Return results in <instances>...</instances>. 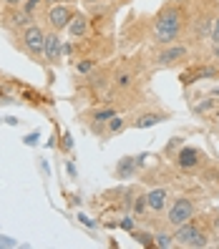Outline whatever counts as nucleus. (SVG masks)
Returning <instances> with one entry per match:
<instances>
[{"mask_svg":"<svg viewBox=\"0 0 219 249\" xmlns=\"http://www.w3.org/2000/svg\"><path fill=\"white\" fill-rule=\"evenodd\" d=\"M189 8L192 3H179V0H166L151 16L149 25V43L151 46H169L179 43L186 36V23H189Z\"/></svg>","mask_w":219,"mask_h":249,"instance_id":"f257e3e1","label":"nucleus"},{"mask_svg":"<svg viewBox=\"0 0 219 249\" xmlns=\"http://www.w3.org/2000/svg\"><path fill=\"white\" fill-rule=\"evenodd\" d=\"M217 10H219V0H192L184 40H186L194 51H197V48H204V46L209 43Z\"/></svg>","mask_w":219,"mask_h":249,"instance_id":"f03ea898","label":"nucleus"},{"mask_svg":"<svg viewBox=\"0 0 219 249\" xmlns=\"http://www.w3.org/2000/svg\"><path fill=\"white\" fill-rule=\"evenodd\" d=\"M46 33H48V28L43 25L40 20H36L28 28H23V31L8 33V36H10V46L16 48L18 53H23L25 58H31L33 63L48 68L46 66Z\"/></svg>","mask_w":219,"mask_h":249,"instance_id":"7ed1b4c3","label":"nucleus"},{"mask_svg":"<svg viewBox=\"0 0 219 249\" xmlns=\"http://www.w3.org/2000/svg\"><path fill=\"white\" fill-rule=\"evenodd\" d=\"M192 53L194 48L186 40H179L169 43V46H151V53H146V61H149L151 71H171L192 61Z\"/></svg>","mask_w":219,"mask_h":249,"instance_id":"20e7f679","label":"nucleus"},{"mask_svg":"<svg viewBox=\"0 0 219 249\" xmlns=\"http://www.w3.org/2000/svg\"><path fill=\"white\" fill-rule=\"evenodd\" d=\"M174 242H177V247H186V249H204L209 247V239H212V222H197L194 219H189V222L174 227Z\"/></svg>","mask_w":219,"mask_h":249,"instance_id":"39448f33","label":"nucleus"},{"mask_svg":"<svg viewBox=\"0 0 219 249\" xmlns=\"http://www.w3.org/2000/svg\"><path fill=\"white\" fill-rule=\"evenodd\" d=\"M111 73H113V63H109V66L98 63L91 73L81 76V91L91 93L96 98H104L106 91H109V86H111Z\"/></svg>","mask_w":219,"mask_h":249,"instance_id":"423d86ee","label":"nucleus"},{"mask_svg":"<svg viewBox=\"0 0 219 249\" xmlns=\"http://www.w3.org/2000/svg\"><path fill=\"white\" fill-rule=\"evenodd\" d=\"M76 16V8H73L71 3H55V5H48V8H43L40 13V23L48 28V31H58V33H63L71 18Z\"/></svg>","mask_w":219,"mask_h":249,"instance_id":"0eeeda50","label":"nucleus"},{"mask_svg":"<svg viewBox=\"0 0 219 249\" xmlns=\"http://www.w3.org/2000/svg\"><path fill=\"white\" fill-rule=\"evenodd\" d=\"M197 216V201L194 196H189V194H182L177 199H171L169 201V209H166V224L174 229V227H179L184 222H189V219H194Z\"/></svg>","mask_w":219,"mask_h":249,"instance_id":"6e6552de","label":"nucleus"},{"mask_svg":"<svg viewBox=\"0 0 219 249\" xmlns=\"http://www.w3.org/2000/svg\"><path fill=\"white\" fill-rule=\"evenodd\" d=\"M174 119V113L166 108H159V106H141L134 113L128 116V128H151Z\"/></svg>","mask_w":219,"mask_h":249,"instance_id":"1a4fd4ad","label":"nucleus"},{"mask_svg":"<svg viewBox=\"0 0 219 249\" xmlns=\"http://www.w3.org/2000/svg\"><path fill=\"white\" fill-rule=\"evenodd\" d=\"M134 20H128L124 28H121V38H124V46L126 48H136L139 43L149 40V25H151V18L146 16H131Z\"/></svg>","mask_w":219,"mask_h":249,"instance_id":"9d476101","label":"nucleus"},{"mask_svg":"<svg viewBox=\"0 0 219 249\" xmlns=\"http://www.w3.org/2000/svg\"><path fill=\"white\" fill-rule=\"evenodd\" d=\"M31 23H36V18L31 13H25L23 5H16V8H3L0 13V28H3L5 33H18L23 28H28Z\"/></svg>","mask_w":219,"mask_h":249,"instance_id":"9b49d317","label":"nucleus"},{"mask_svg":"<svg viewBox=\"0 0 219 249\" xmlns=\"http://www.w3.org/2000/svg\"><path fill=\"white\" fill-rule=\"evenodd\" d=\"M174 164L182 171H197V169H204L209 161L199 146H179V151L174 154Z\"/></svg>","mask_w":219,"mask_h":249,"instance_id":"f8f14e48","label":"nucleus"},{"mask_svg":"<svg viewBox=\"0 0 219 249\" xmlns=\"http://www.w3.org/2000/svg\"><path fill=\"white\" fill-rule=\"evenodd\" d=\"M63 55H66L63 36L58 31H48L46 33V66L48 68H58L63 63Z\"/></svg>","mask_w":219,"mask_h":249,"instance_id":"ddd939ff","label":"nucleus"},{"mask_svg":"<svg viewBox=\"0 0 219 249\" xmlns=\"http://www.w3.org/2000/svg\"><path fill=\"white\" fill-rule=\"evenodd\" d=\"M66 33H68L71 40H81L86 36H91V18H89V13H86V10H76V16L71 18Z\"/></svg>","mask_w":219,"mask_h":249,"instance_id":"4468645a","label":"nucleus"},{"mask_svg":"<svg viewBox=\"0 0 219 249\" xmlns=\"http://www.w3.org/2000/svg\"><path fill=\"white\" fill-rule=\"evenodd\" d=\"M146 201H149V212L151 214H166L169 209V189L166 186H154L146 192Z\"/></svg>","mask_w":219,"mask_h":249,"instance_id":"2eb2a0df","label":"nucleus"},{"mask_svg":"<svg viewBox=\"0 0 219 249\" xmlns=\"http://www.w3.org/2000/svg\"><path fill=\"white\" fill-rule=\"evenodd\" d=\"M144 159H149V154H141V156H124L119 164H116V179H134L139 166L144 164Z\"/></svg>","mask_w":219,"mask_h":249,"instance_id":"dca6fc26","label":"nucleus"},{"mask_svg":"<svg viewBox=\"0 0 219 249\" xmlns=\"http://www.w3.org/2000/svg\"><path fill=\"white\" fill-rule=\"evenodd\" d=\"M194 68V76L197 81H219V63L217 61H204V63H197L192 66Z\"/></svg>","mask_w":219,"mask_h":249,"instance_id":"f3484780","label":"nucleus"},{"mask_svg":"<svg viewBox=\"0 0 219 249\" xmlns=\"http://www.w3.org/2000/svg\"><path fill=\"white\" fill-rule=\"evenodd\" d=\"M116 113H119V108H113V106H109V104L96 106V108L89 113V124H109Z\"/></svg>","mask_w":219,"mask_h":249,"instance_id":"a211bd4d","label":"nucleus"},{"mask_svg":"<svg viewBox=\"0 0 219 249\" xmlns=\"http://www.w3.org/2000/svg\"><path fill=\"white\" fill-rule=\"evenodd\" d=\"M128 128V116H121L116 113L113 119L106 124V136H116V134H124V131Z\"/></svg>","mask_w":219,"mask_h":249,"instance_id":"6ab92c4d","label":"nucleus"},{"mask_svg":"<svg viewBox=\"0 0 219 249\" xmlns=\"http://www.w3.org/2000/svg\"><path fill=\"white\" fill-rule=\"evenodd\" d=\"M154 244H156L159 249L177 247V242H174V231H166V229H159V231H154Z\"/></svg>","mask_w":219,"mask_h":249,"instance_id":"aec40b11","label":"nucleus"},{"mask_svg":"<svg viewBox=\"0 0 219 249\" xmlns=\"http://www.w3.org/2000/svg\"><path fill=\"white\" fill-rule=\"evenodd\" d=\"M217 106H219V98L209 93L207 98H201V101H199L197 106H192V111H194V113H199V116H204V113H209V111H214Z\"/></svg>","mask_w":219,"mask_h":249,"instance_id":"412c9836","label":"nucleus"},{"mask_svg":"<svg viewBox=\"0 0 219 249\" xmlns=\"http://www.w3.org/2000/svg\"><path fill=\"white\" fill-rule=\"evenodd\" d=\"M201 179L212 184V186H219V164H207L201 169Z\"/></svg>","mask_w":219,"mask_h":249,"instance_id":"4be33fe9","label":"nucleus"},{"mask_svg":"<svg viewBox=\"0 0 219 249\" xmlns=\"http://www.w3.org/2000/svg\"><path fill=\"white\" fill-rule=\"evenodd\" d=\"M134 214H136V219H141L146 212H149V201H146V192H136V196H134Z\"/></svg>","mask_w":219,"mask_h":249,"instance_id":"5701e85b","label":"nucleus"},{"mask_svg":"<svg viewBox=\"0 0 219 249\" xmlns=\"http://www.w3.org/2000/svg\"><path fill=\"white\" fill-rule=\"evenodd\" d=\"M134 237H136V242H139L141 247H156V244H154V234H151V231H144V229H141V231H136V234H134Z\"/></svg>","mask_w":219,"mask_h":249,"instance_id":"b1692460","label":"nucleus"},{"mask_svg":"<svg viewBox=\"0 0 219 249\" xmlns=\"http://www.w3.org/2000/svg\"><path fill=\"white\" fill-rule=\"evenodd\" d=\"M209 43H217V46H219V10H217V18H214V28H212Z\"/></svg>","mask_w":219,"mask_h":249,"instance_id":"393cba45","label":"nucleus"},{"mask_svg":"<svg viewBox=\"0 0 219 249\" xmlns=\"http://www.w3.org/2000/svg\"><path fill=\"white\" fill-rule=\"evenodd\" d=\"M209 61L219 63V46H217V43H209Z\"/></svg>","mask_w":219,"mask_h":249,"instance_id":"a878e982","label":"nucleus"},{"mask_svg":"<svg viewBox=\"0 0 219 249\" xmlns=\"http://www.w3.org/2000/svg\"><path fill=\"white\" fill-rule=\"evenodd\" d=\"M121 229H126V231H131V229H134V216H124Z\"/></svg>","mask_w":219,"mask_h":249,"instance_id":"bb28decb","label":"nucleus"},{"mask_svg":"<svg viewBox=\"0 0 219 249\" xmlns=\"http://www.w3.org/2000/svg\"><path fill=\"white\" fill-rule=\"evenodd\" d=\"M5 8H16V5H23V0H0Z\"/></svg>","mask_w":219,"mask_h":249,"instance_id":"cd10ccee","label":"nucleus"},{"mask_svg":"<svg viewBox=\"0 0 219 249\" xmlns=\"http://www.w3.org/2000/svg\"><path fill=\"white\" fill-rule=\"evenodd\" d=\"M96 3H104V0H81L83 8H91V5H96Z\"/></svg>","mask_w":219,"mask_h":249,"instance_id":"c85d7f7f","label":"nucleus"},{"mask_svg":"<svg viewBox=\"0 0 219 249\" xmlns=\"http://www.w3.org/2000/svg\"><path fill=\"white\" fill-rule=\"evenodd\" d=\"M78 219H81V222H83L86 227H93V222H91V219H89V216H78Z\"/></svg>","mask_w":219,"mask_h":249,"instance_id":"c756f323","label":"nucleus"},{"mask_svg":"<svg viewBox=\"0 0 219 249\" xmlns=\"http://www.w3.org/2000/svg\"><path fill=\"white\" fill-rule=\"evenodd\" d=\"M212 96H217V98H219V86H217V89H212Z\"/></svg>","mask_w":219,"mask_h":249,"instance_id":"7c9ffc66","label":"nucleus"},{"mask_svg":"<svg viewBox=\"0 0 219 249\" xmlns=\"http://www.w3.org/2000/svg\"><path fill=\"white\" fill-rule=\"evenodd\" d=\"M3 8H5V5H3V3H0V13H3Z\"/></svg>","mask_w":219,"mask_h":249,"instance_id":"2f4dec72","label":"nucleus"}]
</instances>
